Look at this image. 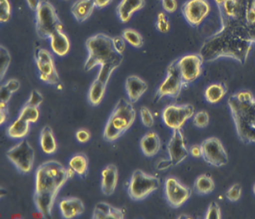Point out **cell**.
I'll return each mask as SVG.
<instances>
[{
	"label": "cell",
	"mask_w": 255,
	"mask_h": 219,
	"mask_svg": "<svg viewBox=\"0 0 255 219\" xmlns=\"http://www.w3.org/2000/svg\"><path fill=\"white\" fill-rule=\"evenodd\" d=\"M220 20L221 28L202 43L200 55L206 62H212L220 58H230L244 65L254 45L246 16Z\"/></svg>",
	"instance_id": "1"
},
{
	"label": "cell",
	"mask_w": 255,
	"mask_h": 219,
	"mask_svg": "<svg viewBox=\"0 0 255 219\" xmlns=\"http://www.w3.org/2000/svg\"><path fill=\"white\" fill-rule=\"evenodd\" d=\"M88 58L84 64V70L91 71L100 66L97 78L109 83L113 73L122 65L124 55L115 51L112 37L105 34L92 36L86 42Z\"/></svg>",
	"instance_id": "2"
},
{
	"label": "cell",
	"mask_w": 255,
	"mask_h": 219,
	"mask_svg": "<svg viewBox=\"0 0 255 219\" xmlns=\"http://www.w3.org/2000/svg\"><path fill=\"white\" fill-rule=\"evenodd\" d=\"M228 106L240 140L255 143V98L250 91H240L228 100Z\"/></svg>",
	"instance_id": "3"
},
{
	"label": "cell",
	"mask_w": 255,
	"mask_h": 219,
	"mask_svg": "<svg viewBox=\"0 0 255 219\" xmlns=\"http://www.w3.org/2000/svg\"><path fill=\"white\" fill-rule=\"evenodd\" d=\"M136 118V111L133 104L125 98L117 102L104 128L105 140L113 143L123 136L131 127Z\"/></svg>",
	"instance_id": "4"
},
{
	"label": "cell",
	"mask_w": 255,
	"mask_h": 219,
	"mask_svg": "<svg viewBox=\"0 0 255 219\" xmlns=\"http://www.w3.org/2000/svg\"><path fill=\"white\" fill-rule=\"evenodd\" d=\"M66 168L59 161L50 160L37 168L34 177V192L58 193L68 181Z\"/></svg>",
	"instance_id": "5"
},
{
	"label": "cell",
	"mask_w": 255,
	"mask_h": 219,
	"mask_svg": "<svg viewBox=\"0 0 255 219\" xmlns=\"http://www.w3.org/2000/svg\"><path fill=\"white\" fill-rule=\"evenodd\" d=\"M35 28L42 39H50L56 32L63 30V23L56 8L47 0H41L35 11Z\"/></svg>",
	"instance_id": "6"
},
{
	"label": "cell",
	"mask_w": 255,
	"mask_h": 219,
	"mask_svg": "<svg viewBox=\"0 0 255 219\" xmlns=\"http://www.w3.org/2000/svg\"><path fill=\"white\" fill-rule=\"evenodd\" d=\"M161 185L158 177L149 175L142 170L132 173L128 184V194L134 202H141L154 193Z\"/></svg>",
	"instance_id": "7"
},
{
	"label": "cell",
	"mask_w": 255,
	"mask_h": 219,
	"mask_svg": "<svg viewBox=\"0 0 255 219\" xmlns=\"http://www.w3.org/2000/svg\"><path fill=\"white\" fill-rule=\"evenodd\" d=\"M34 57L39 79L46 84L54 86L56 88L62 87L52 54L44 48H37Z\"/></svg>",
	"instance_id": "8"
},
{
	"label": "cell",
	"mask_w": 255,
	"mask_h": 219,
	"mask_svg": "<svg viewBox=\"0 0 255 219\" xmlns=\"http://www.w3.org/2000/svg\"><path fill=\"white\" fill-rule=\"evenodd\" d=\"M6 156L20 174L27 175L33 169L34 150L26 139L20 140L17 144L9 148L6 152Z\"/></svg>",
	"instance_id": "9"
},
{
	"label": "cell",
	"mask_w": 255,
	"mask_h": 219,
	"mask_svg": "<svg viewBox=\"0 0 255 219\" xmlns=\"http://www.w3.org/2000/svg\"><path fill=\"white\" fill-rule=\"evenodd\" d=\"M183 88H184V83L175 60L168 65L166 78L158 86L156 92V97L157 100H161L165 97L178 98L179 95L181 94Z\"/></svg>",
	"instance_id": "10"
},
{
	"label": "cell",
	"mask_w": 255,
	"mask_h": 219,
	"mask_svg": "<svg viewBox=\"0 0 255 219\" xmlns=\"http://www.w3.org/2000/svg\"><path fill=\"white\" fill-rule=\"evenodd\" d=\"M195 108L192 105H175L166 106L161 112V119L170 130L182 129L186 121L194 116Z\"/></svg>",
	"instance_id": "11"
},
{
	"label": "cell",
	"mask_w": 255,
	"mask_h": 219,
	"mask_svg": "<svg viewBox=\"0 0 255 219\" xmlns=\"http://www.w3.org/2000/svg\"><path fill=\"white\" fill-rule=\"evenodd\" d=\"M176 61L184 88L194 83L202 75L204 60L199 53L185 55Z\"/></svg>",
	"instance_id": "12"
},
{
	"label": "cell",
	"mask_w": 255,
	"mask_h": 219,
	"mask_svg": "<svg viewBox=\"0 0 255 219\" xmlns=\"http://www.w3.org/2000/svg\"><path fill=\"white\" fill-rule=\"evenodd\" d=\"M164 195L171 208L179 209L189 200L192 191L175 177L169 176L164 183Z\"/></svg>",
	"instance_id": "13"
},
{
	"label": "cell",
	"mask_w": 255,
	"mask_h": 219,
	"mask_svg": "<svg viewBox=\"0 0 255 219\" xmlns=\"http://www.w3.org/2000/svg\"><path fill=\"white\" fill-rule=\"evenodd\" d=\"M201 145L202 158L206 163L215 167H222L229 163V155L220 139L211 137L205 139Z\"/></svg>",
	"instance_id": "14"
},
{
	"label": "cell",
	"mask_w": 255,
	"mask_h": 219,
	"mask_svg": "<svg viewBox=\"0 0 255 219\" xmlns=\"http://www.w3.org/2000/svg\"><path fill=\"white\" fill-rule=\"evenodd\" d=\"M211 4L207 0H188L182 5V15L188 25L198 27L211 13Z\"/></svg>",
	"instance_id": "15"
},
{
	"label": "cell",
	"mask_w": 255,
	"mask_h": 219,
	"mask_svg": "<svg viewBox=\"0 0 255 219\" xmlns=\"http://www.w3.org/2000/svg\"><path fill=\"white\" fill-rule=\"evenodd\" d=\"M167 153L169 157L167 161L170 167L178 166L188 158L189 151L186 145L185 137L182 129L172 130L171 137L168 143Z\"/></svg>",
	"instance_id": "16"
},
{
	"label": "cell",
	"mask_w": 255,
	"mask_h": 219,
	"mask_svg": "<svg viewBox=\"0 0 255 219\" xmlns=\"http://www.w3.org/2000/svg\"><path fill=\"white\" fill-rule=\"evenodd\" d=\"M125 89L128 101L134 105L148 91V85L147 82L139 76L130 75L126 79Z\"/></svg>",
	"instance_id": "17"
},
{
	"label": "cell",
	"mask_w": 255,
	"mask_h": 219,
	"mask_svg": "<svg viewBox=\"0 0 255 219\" xmlns=\"http://www.w3.org/2000/svg\"><path fill=\"white\" fill-rule=\"evenodd\" d=\"M61 217L65 219H75L85 212V206L78 197H66L59 202Z\"/></svg>",
	"instance_id": "18"
},
{
	"label": "cell",
	"mask_w": 255,
	"mask_h": 219,
	"mask_svg": "<svg viewBox=\"0 0 255 219\" xmlns=\"http://www.w3.org/2000/svg\"><path fill=\"white\" fill-rule=\"evenodd\" d=\"M119 183V170L114 164H110L101 171V188L104 195L112 196Z\"/></svg>",
	"instance_id": "19"
},
{
	"label": "cell",
	"mask_w": 255,
	"mask_h": 219,
	"mask_svg": "<svg viewBox=\"0 0 255 219\" xmlns=\"http://www.w3.org/2000/svg\"><path fill=\"white\" fill-rule=\"evenodd\" d=\"M58 193L52 192H34V203L38 212L44 218H52L54 205Z\"/></svg>",
	"instance_id": "20"
},
{
	"label": "cell",
	"mask_w": 255,
	"mask_h": 219,
	"mask_svg": "<svg viewBox=\"0 0 255 219\" xmlns=\"http://www.w3.org/2000/svg\"><path fill=\"white\" fill-rule=\"evenodd\" d=\"M145 0H121L117 7V16L122 23L130 21L137 11L143 8Z\"/></svg>",
	"instance_id": "21"
},
{
	"label": "cell",
	"mask_w": 255,
	"mask_h": 219,
	"mask_svg": "<svg viewBox=\"0 0 255 219\" xmlns=\"http://www.w3.org/2000/svg\"><path fill=\"white\" fill-rule=\"evenodd\" d=\"M139 148L145 157H155L161 148V139L157 132L149 130L143 134L139 142Z\"/></svg>",
	"instance_id": "22"
},
{
	"label": "cell",
	"mask_w": 255,
	"mask_h": 219,
	"mask_svg": "<svg viewBox=\"0 0 255 219\" xmlns=\"http://www.w3.org/2000/svg\"><path fill=\"white\" fill-rule=\"evenodd\" d=\"M92 219H124L125 212L121 208L106 203L99 202L95 206Z\"/></svg>",
	"instance_id": "23"
},
{
	"label": "cell",
	"mask_w": 255,
	"mask_h": 219,
	"mask_svg": "<svg viewBox=\"0 0 255 219\" xmlns=\"http://www.w3.org/2000/svg\"><path fill=\"white\" fill-rule=\"evenodd\" d=\"M96 7L94 0H76L72 4L71 13L78 22H84L91 17Z\"/></svg>",
	"instance_id": "24"
},
{
	"label": "cell",
	"mask_w": 255,
	"mask_h": 219,
	"mask_svg": "<svg viewBox=\"0 0 255 219\" xmlns=\"http://www.w3.org/2000/svg\"><path fill=\"white\" fill-rule=\"evenodd\" d=\"M107 82L96 78L92 85L88 90V101L90 106L97 107L100 106L106 96V89L108 86Z\"/></svg>",
	"instance_id": "25"
},
{
	"label": "cell",
	"mask_w": 255,
	"mask_h": 219,
	"mask_svg": "<svg viewBox=\"0 0 255 219\" xmlns=\"http://www.w3.org/2000/svg\"><path fill=\"white\" fill-rule=\"evenodd\" d=\"M39 145L45 154L52 155L57 151L58 146L53 130L49 125L42 128L39 135Z\"/></svg>",
	"instance_id": "26"
},
{
	"label": "cell",
	"mask_w": 255,
	"mask_h": 219,
	"mask_svg": "<svg viewBox=\"0 0 255 219\" xmlns=\"http://www.w3.org/2000/svg\"><path fill=\"white\" fill-rule=\"evenodd\" d=\"M50 45L54 54L58 56H65L70 51V38L63 30L56 32L50 38Z\"/></svg>",
	"instance_id": "27"
},
{
	"label": "cell",
	"mask_w": 255,
	"mask_h": 219,
	"mask_svg": "<svg viewBox=\"0 0 255 219\" xmlns=\"http://www.w3.org/2000/svg\"><path fill=\"white\" fill-rule=\"evenodd\" d=\"M29 129L30 123L18 116L15 121L7 126L6 134L10 139L22 140L29 134Z\"/></svg>",
	"instance_id": "28"
},
{
	"label": "cell",
	"mask_w": 255,
	"mask_h": 219,
	"mask_svg": "<svg viewBox=\"0 0 255 219\" xmlns=\"http://www.w3.org/2000/svg\"><path fill=\"white\" fill-rule=\"evenodd\" d=\"M228 90L224 83H212L205 90L204 97L206 102L211 105L220 103L226 96Z\"/></svg>",
	"instance_id": "29"
},
{
	"label": "cell",
	"mask_w": 255,
	"mask_h": 219,
	"mask_svg": "<svg viewBox=\"0 0 255 219\" xmlns=\"http://www.w3.org/2000/svg\"><path fill=\"white\" fill-rule=\"evenodd\" d=\"M68 166L74 170L75 175L79 178H85L88 174L89 161L84 153H77L70 158Z\"/></svg>",
	"instance_id": "30"
},
{
	"label": "cell",
	"mask_w": 255,
	"mask_h": 219,
	"mask_svg": "<svg viewBox=\"0 0 255 219\" xmlns=\"http://www.w3.org/2000/svg\"><path fill=\"white\" fill-rule=\"evenodd\" d=\"M215 184L211 175L207 174L199 175L194 182L193 189L196 194L206 196L214 192Z\"/></svg>",
	"instance_id": "31"
},
{
	"label": "cell",
	"mask_w": 255,
	"mask_h": 219,
	"mask_svg": "<svg viewBox=\"0 0 255 219\" xmlns=\"http://www.w3.org/2000/svg\"><path fill=\"white\" fill-rule=\"evenodd\" d=\"M122 36L128 44L134 48H141L143 46V37L135 29L130 28L125 29L122 33Z\"/></svg>",
	"instance_id": "32"
},
{
	"label": "cell",
	"mask_w": 255,
	"mask_h": 219,
	"mask_svg": "<svg viewBox=\"0 0 255 219\" xmlns=\"http://www.w3.org/2000/svg\"><path fill=\"white\" fill-rule=\"evenodd\" d=\"M39 115H40V112H39L38 107H34V106H29L25 104V106L21 108L18 116L24 119L27 122L33 124V123L38 121Z\"/></svg>",
	"instance_id": "33"
},
{
	"label": "cell",
	"mask_w": 255,
	"mask_h": 219,
	"mask_svg": "<svg viewBox=\"0 0 255 219\" xmlns=\"http://www.w3.org/2000/svg\"><path fill=\"white\" fill-rule=\"evenodd\" d=\"M11 56L8 50L3 46H0V79H4L11 65Z\"/></svg>",
	"instance_id": "34"
},
{
	"label": "cell",
	"mask_w": 255,
	"mask_h": 219,
	"mask_svg": "<svg viewBox=\"0 0 255 219\" xmlns=\"http://www.w3.org/2000/svg\"><path fill=\"white\" fill-rule=\"evenodd\" d=\"M155 26H156L157 31L160 32L161 34H166L170 31V20L165 12H159L157 14Z\"/></svg>",
	"instance_id": "35"
},
{
	"label": "cell",
	"mask_w": 255,
	"mask_h": 219,
	"mask_svg": "<svg viewBox=\"0 0 255 219\" xmlns=\"http://www.w3.org/2000/svg\"><path fill=\"white\" fill-rule=\"evenodd\" d=\"M141 121L145 127L151 128L154 125L155 119L151 110L146 106H142L139 110Z\"/></svg>",
	"instance_id": "36"
},
{
	"label": "cell",
	"mask_w": 255,
	"mask_h": 219,
	"mask_svg": "<svg viewBox=\"0 0 255 219\" xmlns=\"http://www.w3.org/2000/svg\"><path fill=\"white\" fill-rule=\"evenodd\" d=\"M193 123L195 126L204 129L207 127L210 123V115L206 111H200L196 112L193 116Z\"/></svg>",
	"instance_id": "37"
},
{
	"label": "cell",
	"mask_w": 255,
	"mask_h": 219,
	"mask_svg": "<svg viewBox=\"0 0 255 219\" xmlns=\"http://www.w3.org/2000/svg\"><path fill=\"white\" fill-rule=\"evenodd\" d=\"M11 16V7L9 0H0V22H7Z\"/></svg>",
	"instance_id": "38"
},
{
	"label": "cell",
	"mask_w": 255,
	"mask_h": 219,
	"mask_svg": "<svg viewBox=\"0 0 255 219\" xmlns=\"http://www.w3.org/2000/svg\"><path fill=\"white\" fill-rule=\"evenodd\" d=\"M242 195V185L239 184H233L227 191L225 197L231 202H237L241 199Z\"/></svg>",
	"instance_id": "39"
},
{
	"label": "cell",
	"mask_w": 255,
	"mask_h": 219,
	"mask_svg": "<svg viewBox=\"0 0 255 219\" xmlns=\"http://www.w3.org/2000/svg\"><path fill=\"white\" fill-rule=\"evenodd\" d=\"M206 219H222L221 208L217 202H212L209 205L206 211Z\"/></svg>",
	"instance_id": "40"
},
{
	"label": "cell",
	"mask_w": 255,
	"mask_h": 219,
	"mask_svg": "<svg viewBox=\"0 0 255 219\" xmlns=\"http://www.w3.org/2000/svg\"><path fill=\"white\" fill-rule=\"evenodd\" d=\"M43 100H44V98H43V96L40 92H38V90H33L25 104L29 105V106L38 108L43 103Z\"/></svg>",
	"instance_id": "41"
},
{
	"label": "cell",
	"mask_w": 255,
	"mask_h": 219,
	"mask_svg": "<svg viewBox=\"0 0 255 219\" xmlns=\"http://www.w3.org/2000/svg\"><path fill=\"white\" fill-rule=\"evenodd\" d=\"M113 45L115 51L119 54L124 55L125 52L126 47H127V42L123 38V36H115L112 37Z\"/></svg>",
	"instance_id": "42"
},
{
	"label": "cell",
	"mask_w": 255,
	"mask_h": 219,
	"mask_svg": "<svg viewBox=\"0 0 255 219\" xmlns=\"http://www.w3.org/2000/svg\"><path fill=\"white\" fill-rule=\"evenodd\" d=\"M161 6L166 13H174L178 8L176 0H161Z\"/></svg>",
	"instance_id": "43"
},
{
	"label": "cell",
	"mask_w": 255,
	"mask_h": 219,
	"mask_svg": "<svg viewBox=\"0 0 255 219\" xmlns=\"http://www.w3.org/2000/svg\"><path fill=\"white\" fill-rule=\"evenodd\" d=\"M77 140L78 142L81 143H88V141L92 138V134L90 133L89 130H86V129H79L78 131L76 132Z\"/></svg>",
	"instance_id": "44"
},
{
	"label": "cell",
	"mask_w": 255,
	"mask_h": 219,
	"mask_svg": "<svg viewBox=\"0 0 255 219\" xmlns=\"http://www.w3.org/2000/svg\"><path fill=\"white\" fill-rule=\"evenodd\" d=\"M12 92L6 87L5 84L1 85L0 88V101L4 102V103L8 104L9 101L11 100Z\"/></svg>",
	"instance_id": "45"
},
{
	"label": "cell",
	"mask_w": 255,
	"mask_h": 219,
	"mask_svg": "<svg viewBox=\"0 0 255 219\" xmlns=\"http://www.w3.org/2000/svg\"><path fill=\"white\" fill-rule=\"evenodd\" d=\"M4 84L12 93L18 92L20 88V83L16 79H8Z\"/></svg>",
	"instance_id": "46"
},
{
	"label": "cell",
	"mask_w": 255,
	"mask_h": 219,
	"mask_svg": "<svg viewBox=\"0 0 255 219\" xmlns=\"http://www.w3.org/2000/svg\"><path fill=\"white\" fill-rule=\"evenodd\" d=\"M189 154L195 158L202 157V148L201 144H194L188 148Z\"/></svg>",
	"instance_id": "47"
},
{
	"label": "cell",
	"mask_w": 255,
	"mask_h": 219,
	"mask_svg": "<svg viewBox=\"0 0 255 219\" xmlns=\"http://www.w3.org/2000/svg\"><path fill=\"white\" fill-rule=\"evenodd\" d=\"M96 7L99 9L105 8L113 2V0H94Z\"/></svg>",
	"instance_id": "48"
},
{
	"label": "cell",
	"mask_w": 255,
	"mask_h": 219,
	"mask_svg": "<svg viewBox=\"0 0 255 219\" xmlns=\"http://www.w3.org/2000/svg\"><path fill=\"white\" fill-rule=\"evenodd\" d=\"M25 1H26L27 4L29 6V8L34 11L37 10L41 2V0H25Z\"/></svg>",
	"instance_id": "49"
},
{
	"label": "cell",
	"mask_w": 255,
	"mask_h": 219,
	"mask_svg": "<svg viewBox=\"0 0 255 219\" xmlns=\"http://www.w3.org/2000/svg\"><path fill=\"white\" fill-rule=\"evenodd\" d=\"M7 118V110H0V124L3 125Z\"/></svg>",
	"instance_id": "50"
},
{
	"label": "cell",
	"mask_w": 255,
	"mask_h": 219,
	"mask_svg": "<svg viewBox=\"0 0 255 219\" xmlns=\"http://www.w3.org/2000/svg\"><path fill=\"white\" fill-rule=\"evenodd\" d=\"M66 172H67L68 177H69V179H71V178H74L75 176V173H74V170H72L71 168L69 167L66 168Z\"/></svg>",
	"instance_id": "51"
},
{
	"label": "cell",
	"mask_w": 255,
	"mask_h": 219,
	"mask_svg": "<svg viewBox=\"0 0 255 219\" xmlns=\"http://www.w3.org/2000/svg\"><path fill=\"white\" fill-rule=\"evenodd\" d=\"M250 29V36H251V41L255 43V28H249Z\"/></svg>",
	"instance_id": "52"
},
{
	"label": "cell",
	"mask_w": 255,
	"mask_h": 219,
	"mask_svg": "<svg viewBox=\"0 0 255 219\" xmlns=\"http://www.w3.org/2000/svg\"><path fill=\"white\" fill-rule=\"evenodd\" d=\"M177 219H193V218L188 216L187 215H180V216H179Z\"/></svg>",
	"instance_id": "53"
},
{
	"label": "cell",
	"mask_w": 255,
	"mask_h": 219,
	"mask_svg": "<svg viewBox=\"0 0 255 219\" xmlns=\"http://www.w3.org/2000/svg\"><path fill=\"white\" fill-rule=\"evenodd\" d=\"M214 1H215V3H216L218 7V6H220V5H221L225 0H214Z\"/></svg>",
	"instance_id": "54"
},
{
	"label": "cell",
	"mask_w": 255,
	"mask_h": 219,
	"mask_svg": "<svg viewBox=\"0 0 255 219\" xmlns=\"http://www.w3.org/2000/svg\"><path fill=\"white\" fill-rule=\"evenodd\" d=\"M253 193H254V195H255V184H254V186H253Z\"/></svg>",
	"instance_id": "55"
}]
</instances>
